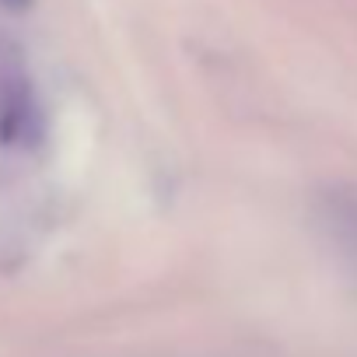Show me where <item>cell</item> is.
Masks as SVG:
<instances>
[{
  "label": "cell",
  "mask_w": 357,
  "mask_h": 357,
  "mask_svg": "<svg viewBox=\"0 0 357 357\" xmlns=\"http://www.w3.org/2000/svg\"><path fill=\"white\" fill-rule=\"evenodd\" d=\"M0 4H8V8H29V0H0Z\"/></svg>",
  "instance_id": "cell-2"
},
{
  "label": "cell",
  "mask_w": 357,
  "mask_h": 357,
  "mask_svg": "<svg viewBox=\"0 0 357 357\" xmlns=\"http://www.w3.org/2000/svg\"><path fill=\"white\" fill-rule=\"evenodd\" d=\"M322 221L350 252H357V193H326Z\"/></svg>",
  "instance_id": "cell-1"
}]
</instances>
